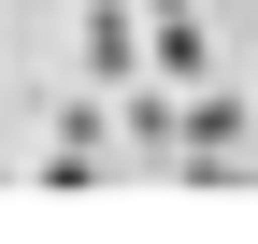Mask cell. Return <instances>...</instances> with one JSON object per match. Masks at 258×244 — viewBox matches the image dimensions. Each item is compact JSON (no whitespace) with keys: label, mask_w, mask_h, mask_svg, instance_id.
<instances>
[{"label":"cell","mask_w":258,"mask_h":244,"mask_svg":"<svg viewBox=\"0 0 258 244\" xmlns=\"http://www.w3.org/2000/svg\"><path fill=\"white\" fill-rule=\"evenodd\" d=\"M144 72H158V86H201V72H215V43H201L186 0H158V15H144Z\"/></svg>","instance_id":"6da1fadb"},{"label":"cell","mask_w":258,"mask_h":244,"mask_svg":"<svg viewBox=\"0 0 258 244\" xmlns=\"http://www.w3.org/2000/svg\"><path fill=\"white\" fill-rule=\"evenodd\" d=\"M129 15H158V0H129Z\"/></svg>","instance_id":"5b68a950"},{"label":"cell","mask_w":258,"mask_h":244,"mask_svg":"<svg viewBox=\"0 0 258 244\" xmlns=\"http://www.w3.org/2000/svg\"><path fill=\"white\" fill-rule=\"evenodd\" d=\"M29 187H43V201H101L115 172H101V144H43V130H29Z\"/></svg>","instance_id":"7a4b0ae2"},{"label":"cell","mask_w":258,"mask_h":244,"mask_svg":"<svg viewBox=\"0 0 258 244\" xmlns=\"http://www.w3.org/2000/svg\"><path fill=\"white\" fill-rule=\"evenodd\" d=\"M86 72H101V86L144 72V15H129V0H86Z\"/></svg>","instance_id":"3957f363"},{"label":"cell","mask_w":258,"mask_h":244,"mask_svg":"<svg viewBox=\"0 0 258 244\" xmlns=\"http://www.w3.org/2000/svg\"><path fill=\"white\" fill-rule=\"evenodd\" d=\"M29 130H43V144H101V86H57V101L29 115Z\"/></svg>","instance_id":"277c9868"}]
</instances>
